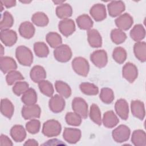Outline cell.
Returning <instances> with one entry per match:
<instances>
[{
  "label": "cell",
  "instance_id": "cell-1",
  "mask_svg": "<svg viewBox=\"0 0 146 146\" xmlns=\"http://www.w3.org/2000/svg\"><path fill=\"white\" fill-rule=\"evenodd\" d=\"M15 56L19 64L25 66H30L33 62L31 51L25 46H19L16 48Z\"/></svg>",
  "mask_w": 146,
  "mask_h": 146
},
{
  "label": "cell",
  "instance_id": "cell-2",
  "mask_svg": "<svg viewBox=\"0 0 146 146\" xmlns=\"http://www.w3.org/2000/svg\"><path fill=\"white\" fill-rule=\"evenodd\" d=\"M62 131L60 123L56 120L51 119L44 123L42 128V133L48 137L58 136Z\"/></svg>",
  "mask_w": 146,
  "mask_h": 146
},
{
  "label": "cell",
  "instance_id": "cell-3",
  "mask_svg": "<svg viewBox=\"0 0 146 146\" xmlns=\"http://www.w3.org/2000/svg\"><path fill=\"white\" fill-rule=\"evenodd\" d=\"M72 67L77 74L82 76H87L90 70L88 61L80 56L76 57L72 60Z\"/></svg>",
  "mask_w": 146,
  "mask_h": 146
},
{
  "label": "cell",
  "instance_id": "cell-4",
  "mask_svg": "<svg viewBox=\"0 0 146 146\" xmlns=\"http://www.w3.org/2000/svg\"><path fill=\"white\" fill-rule=\"evenodd\" d=\"M54 56L55 59L62 63L69 61L72 57V51L67 44H61L56 47L54 50Z\"/></svg>",
  "mask_w": 146,
  "mask_h": 146
},
{
  "label": "cell",
  "instance_id": "cell-5",
  "mask_svg": "<svg viewBox=\"0 0 146 146\" xmlns=\"http://www.w3.org/2000/svg\"><path fill=\"white\" fill-rule=\"evenodd\" d=\"M131 131L125 125L121 124L112 131V136L116 143H123L127 141L130 136Z\"/></svg>",
  "mask_w": 146,
  "mask_h": 146
},
{
  "label": "cell",
  "instance_id": "cell-6",
  "mask_svg": "<svg viewBox=\"0 0 146 146\" xmlns=\"http://www.w3.org/2000/svg\"><path fill=\"white\" fill-rule=\"evenodd\" d=\"M72 108L83 119H86L88 116V104L82 98L76 97L72 102Z\"/></svg>",
  "mask_w": 146,
  "mask_h": 146
},
{
  "label": "cell",
  "instance_id": "cell-7",
  "mask_svg": "<svg viewBox=\"0 0 146 146\" xmlns=\"http://www.w3.org/2000/svg\"><path fill=\"white\" fill-rule=\"evenodd\" d=\"M90 59L96 67L102 68L105 67L107 64V54L104 50H98L94 51L91 54Z\"/></svg>",
  "mask_w": 146,
  "mask_h": 146
},
{
  "label": "cell",
  "instance_id": "cell-8",
  "mask_svg": "<svg viewBox=\"0 0 146 146\" xmlns=\"http://www.w3.org/2000/svg\"><path fill=\"white\" fill-rule=\"evenodd\" d=\"M22 117L25 120L39 118L40 116L41 110L38 104L25 105L21 111Z\"/></svg>",
  "mask_w": 146,
  "mask_h": 146
},
{
  "label": "cell",
  "instance_id": "cell-9",
  "mask_svg": "<svg viewBox=\"0 0 146 146\" xmlns=\"http://www.w3.org/2000/svg\"><path fill=\"white\" fill-rule=\"evenodd\" d=\"M122 75L123 78L129 83H133L138 76L137 68L134 64L128 62L123 67Z\"/></svg>",
  "mask_w": 146,
  "mask_h": 146
},
{
  "label": "cell",
  "instance_id": "cell-10",
  "mask_svg": "<svg viewBox=\"0 0 146 146\" xmlns=\"http://www.w3.org/2000/svg\"><path fill=\"white\" fill-rule=\"evenodd\" d=\"M81 131L78 128H65L63 133V139L70 144H75L81 138Z\"/></svg>",
  "mask_w": 146,
  "mask_h": 146
},
{
  "label": "cell",
  "instance_id": "cell-11",
  "mask_svg": "<svg viewBox=\"0 0 146 146\" xmlns=\"http://www.w3.org/2000/svg\"><path fill=\"white\" fill-rule=\"evenodd\" d=\"M65 100L63 97L59 95H55L51 97L48 102V106L50 110L54 113L62 112L65 107Z\"/></svg>",
  "mask_w": 146,
  "mask_h": 146
},
{
  "label": "cell",
  "instance_id": "cell-12",
  "mask_svg": "<svg viewBox=\"0 0 146 146\" xmlns=\"http://www.w3.org/2000/svg\"><path fill=\"white\" fill-rule=\"evenodd\" d=\"M1 40L6 46L11 47L13 46L17 41V34L13 30H3L1 31Z\"/></svg>",
  "mask_w": 146,
  "mask_h": 146
},
{
  "label": "cell",
  "instance_id": "cell-13",
  "mask_svg": "<svg viewBox=\"0 0 146 146\" xmlns=\"http://www.w3.org/2000/svg\"><path fill=\"white\" fill-rule=\"evenodd\" d=\"M90 14L96 22L104 20L107 17L105 5L102 3H97L93 5L90 10Z\"/></svg>",
  "mask_w": 146,
  "mask_h": 146
},
{
  "label": "cell",
  "instance_id": "cell-14",
  "mask_svg": "<svg viewBox=\"0 0 146 146\" xmlns=\"http://www.w3.org/2000/svg\"><path fill=\"white\" fill-rule=\"evenodd\" d=\"M58 29L62 35L66 37L72 35L76 29L74 21L68 18L60 21L58 24Z\"/></svg>",
  "mask_w": 146,
  "mask_h": 146
},
{
  "label": "cell",
  "instance_id": "cell-15",
  "mask_svg": "<svg viewBox=\"0 0 146 146\" xmlns=\"http://www.w3.org/2000/svg\"><path fill=\"white\" fill-rule=\"evenodd\" d=\"M115 24L119 29L123 30H128L129 29L133 23V18L128 13L121 14L115 21Z\"/></svg>",
  "mask_w": 146,
  "mask_h": 146
},
{
  "label": "cell",
  "instance_id": "cell-16",
  "mask_svg": "<svg viewBox=\"0 0 146 146\" xmlns=\"http://www.w3.org/2000/svg\"><path fill=\"white\" fill-rule=\"evenodd\" d=\"M115 110L117 115L123 120H127L128 117L129 107L127 102L123 99L117 100L115 104Z\"/></svg>",
  "mask_w": 146,
  "mask_h": 146
},
{
  "label": "cell",
  "instance_id": "cell-17",
  "mask_svg": "<svg viewBox=\"0 0 146 146\" xmlns=\"http://www.w3.org/2000/svg\"><path fill=\"white\" fill-rule=\"evenodd\" d=\"M109 15L112 17H116L120 15L125 10L124 3L121 1H111L107 5Z\"/></svg>",
  "mask_w": 146,
  "mask_h": 146
},
{
  "label": "cell",
  "instance_id": "cell-18",
  "mask_svg": "<svg viewBox=\"0 0 146 146\" xmlns=\"http://www.w3.org/2000/svg\"><path fill=\"white\" fill-rule=\"evenodd\" d=\"M0 68L3 74H6L17 68L15 60L10 56H1Z\"/></svg>",
  "mask_w": 146,
  "mask_h": 146
},
{
  "label": "cell",
  "instance_id": "cell-19",
  "mask_svg": "<svg viewBox=\"0 0 146 146\" xmlns=\"http://www.w3.org/2000/svg\"><path fill=\"white\" fill-rule=\"evenodd\" d=\"M131 110L132 115L140 120H143L145 117V107L143 102L139 100H132L131 103Z\"/></svg>",
  "mask_w": 146,
  "mask_h": 146
},
{
  "label": "cell",
  "instance_id": "cell-20",
  "mask_svg": "<svg viewBox=\"0 0 146 146\" xmlns=\"http://www.w3.org/2000/svg\"><path fill=\"white\" fill-rule=\"evenodd\" d=\"M87 39L89 44L94 48H98L102 45V36L96 29H90L87 32Z\"/></svg>",
  "mask_w": 146,
  "mask_h": 146
},
{
  "label": "cell",
  "instance_id": "cell-21",
  "mask_svg": "<svg viewBox=\"0 0 146 146\" xmlns=\"http://www.w3.org/2000/svg\"><path fill=\"white\" fill-rule=\"evenodd\" d=\"M10 136L14 141L21 143L26 137V132L24 127L21 125H15L10 129Z\"/></svg>",
  "mask_w": 146,
  "mask_h": 146
},
{
  "label": "cell",
  "instance_id": "cell-22",
  "mask_svg": "<svg viewBox=\"0 0 146 146\" xmlns=\"http://www.w3.org/2000/svg\"><path fill=\"white\" fill-rule=\"evenodd\" d=\"M30 76L34 83H39L46 78V72L42 66H34L30 71Z\"/></svg>",
  "mask_w": 146,
  "mask_h": 146
},
{
  "label": "cell",
  "instance_id": "cell-23",
  "mask_svg": "<svg viewBox=\"0 0 146 146\" xmlns=\"http://www.w3.org/2000/svg\"><path fill=\"white\" fill-rule=\"evenodd\" d=\"M35 29L32 23L26 21L22 22L19 27V34L26 39L31 38L35 34Z\"/></svg>",
  "mask_w": 146,
  "mask_h": 146
},
{
  "label": "cell",
  "instance_id": "cell-24",
  "mask_svg": "<svg viewBox=\"0 0 146 146\" xmlns=\"http://www.w3.org/2000/svg\"><path fill=\"white\" fill-rule=\"evenodd\" d=\"M102 122L106 128H112L119 123V120L113 111H108L104 113Z\"/></svg>",
  "mask_w": 146,
  "mask_h": 146
},
{
  "label": "cell",
  "instance_id": "cell-25",
  "mask_svg": "<svg viewBox=\"0 0 146 146\" xmlns=\"http://www.w3.org/2000/svg\"><path fill=\"white\" fill-rule=\"evenodd\" d=\"M133 52L136 58L141 62L146 60V43L145 42H137L133 46Z\"/></svg>",
  "mask_w": 146,
  "mask_h": 146
},
{
  "label": "cell",
  "instance_id": "cell-26",
  "mask_svg": "<svg viewBox=\"0 0 146 146\" xmlns=\"http://www.w3.org/2000/svg\"><path fill=\"white\" fill-rule=\"evenodd\" d=\"M1 112L8 119H11L14 114V107L8 99H2L1 101Z\"/></svg>",
  "mask_w": 146,
  "mask_h": 146
},
{
  "label": "cell",
  "instance_id": "cell-27",
  "mask_svg": "<svg viewBox=\"0 0 146 146\" xmlns=\"http://www.w3.org/2000/svg\"><path fill=\"white\" fill-rule=\"evenodd\" d=\"M55 12L59 18L65 19L72 15V9L68 3H63L56 7Z\"/></svg>",
  "mask_w": 146,
  "mask_h": 146
},
{
  "label": "cell",
  "instance_id": "cell-28",
  "mask_svg": "<svg viewBox=\"0 0 146 146\" xmlns=\"http://www.w3.org/2000/svg\"><path fill=\"white\" fill-rule=\"evenodd\" d=\"M131 141L135 146L146 145V135L143 130L136 129L132 133Z\"/></svg>",
  "mask_w": 146,
  "mask_h": 146
},
{
  "label": "cell",
  "instance_id": "cell-29",
  "mask_svg": "<svg viewBox=\"0 0 146 146\" xmlns=\"http://www.w3.org/2000/svg\"><path fill=\"white\" fill-rule=\"evenodd\" d=\"M76 22L79 28L84 30H90L94 25L92 20L87 14H82L79 15L76 18Z\"/></svg>",
  "mask_w": 146,
  "mask_h": 146
},
{
  "label": "cell",
  "instance_id": "cell-30",
  "mask_svg": "<svg viewBox=\"0 0 146 146\" xmlns=\"http://www.w3.org/2000/svg\"><path fill=\"white\" fill-rule=\"evenodd\" d=\"M131 38L136 42H140L145 36V30L141 24H137L133 26L129 33Z\"/></svg>",
  "mask_w": 146,
  "mask_h": 146
},
{
  "label": "cell",
  "instance_id": "cell-31",
  "mask_svg": "<svg viewBox=\"0 0 146 146\" xmlns=\"http://www.w3.org/2000/svg\"><path fill=\"white\" fill-rule=\"evenodd\" d=\"M21 100L25 105L35 104L37 102V94L34 89L29 88L22 94Z\"/></svg>",
  "mask_w": 146,
  "mask_h": 146
},
{
  "label": "cell",
  "instance_id": "cell-32",
  "mask_svg": "<svg viewBox=\"0 0 146 146\" xmlns=\"http://www.w3.org/2000/svg\"><path fill=\"white\" fill-rule=\"evenodd\" d=\"M55 87L59 95L63 98H68L71 95V89L70 86L63 81L56 80L55 83Z\"/></svg>",
  "mask_w": 146,
  "mask_h": 146
},
{
  "label": "cell",
  "instance_id": "cell-33",
  "mask_svg": "<svg viewBox=\"0 0 146 146\" xmlns=\"http://www.w3.org/2000/svg\"><path fill=\"white\" fill-rule=\"evenodd\" d=\"M31 21L34 25L39 27H44L49 22L48 17L43 12H36L34 13L31 17Z\"/></svg>",
  "mask_w": 146,
  "mask_h": 146
},
{
  "label": "cell",
  "instance_id": "cell-34",
  "mask_svg": "<svg viewBox=\"0 0 146 146\" xmlns=\"http://www.w3.org/2000/svg\"><path fill=\"white\" fill-rule=\"evenodd\" d=\"M46 40L52 48H56L62 44V39L60 35L55 32H50L46 36Z\"/></svg>",
  "mask_w": 146,
  "mask_h": 146
},
{
  "label": "cell",
  "instance_id": "cell-35",
  "mask_svg": "<svg viewBox=\"0 0 146 146\" xmlns=\"http://www.w3.org/2000/svg\"><path fill=\"white\" fill-rule=\"evenodd\" d=\"M81 91L87 95H96L99 92L98 87L93 83L89 82H83L79 86Z\"/></svg>",
  "mask_w": 146,
  "mask_h": 146
},
{
  "label": "cell",
  "instance_id": "cell-36",
  "mask_svg": "<svg viewBox=\"0 0 146 146\" xmlns=\"http://www.w3.org/2000/svg\"><path fill=\"white\" fill-rule=\"evenodd\" d=\"M34 51L35 55L40 58L47 57L49 54L48 47L45 43L42 42H38L34 43Z\"/></svg>",
  "mask_w": 146,
  "mask_h": 146
},
{
  "label": "cell",
  "instance_id": "cell-37",
  "mask_svg": "<svg viewBox=\"0 0 146 146\" xmlns=\"http://www.w3.org/2000/svg\"><path fill=\"white\" fill-rule=\"evenodd\" d=\"M89 116L90 119L95 124L100 125L102 123L101 112L99 107L96 104H92L90 107Z\"/></svg>",
  "mask_w": 146,
  "mask_h": 146
},
{
  "label": "cell",
  "instance_id": "cell-38",
  "mask_svg": "<svg viewBox=\"0 0 146 146\" xmlns=\"http://www.w3.org/2000/svg\"><path fill=\"white\" fill-rule=\"evenodd\" d=\"M14 24V18L13 15L9 11H5L3 14L2 19L0 22L1 30H8L13 26Z\"/></svg>",
  "mask_w": 146,
  "mask_h": 146
},
{
  "label": "cell",
  "instance_id": "cell-39",
  "mask_svg": "<svg viewBox=\"0 0 146 146\" xmlns=\"http://www.w3.org/2000/svg\"><path fill=\"white\" fill-rule=\"evenodd\" d=\"M38 87L40 91L48 97H51L54 92L52 84L48 80H42L38 83Z\"/></svg>",
  "mask_w": 146,
  "mask_h": 146
},
{
  "label": "cell",
  "instance_id": "cell-40",
  "mask_svg": "<svg viewBox=\"0 0 146 146\" xmlns=\"http://www.w3.org/2000/svg\"><path fill=\"white\" fill-rule=\"evenodd\" d=\"M111 38L114 43L119 44L125 40L127 39V35L123 31L119 29H115L111 32Z\"/></svg>",
  "mask_w": 146,
  "mask_h": 146
},
{
  "label": "cell",
  "instance_id": "cell-41",
  "mask_svg": "<svg viewBox=\"0 0 146 146\" xmlns=\"http://www.w3.org/2000/svg\"><path fill=\"white\" fill-rule=\"evenodd\" d=\"M112 58L119 64H122L127 59V52L124 48L116 47L112 52Z\"/></svg>",
  "mask_w": 146,
  "mask_h": 146
},
{
  "label": "cell",
  "instance_id": "cell-42",
  "mask_svg": "<svg viewBox=\"0 0 146 146\" xmlns=\"http://www.w3.org/2000/svg\"><path fill=\"white\" fill-rule=\"evenodd\" d=\"M99 97L101 100L106 104L111 103L115 98L113 91L108 87H104L101 89Z\"/></svg>",
  "mask_w": 146,
  "mask_h": 146
},
{
  "label": "cell",
  "instance_id": "cell-43",
  "mask_svg": "<svg viewBox=\"0 0 146 146\" xmlns=\"http://www.w3.org/2000/svg\"><path fill=\"white\" fill-rule=\"evenodd\" d=\"M23 79H24V77L22 74L19 71L15 70L10 71L7 73L6 76V83L9 86H11L15 84L16 82L21 81Z\"/></svg>",
  "mask_w": 146,
  "mask_h": 146
},
{
  "label": "cell",
  "instance_id": "cell-44",
  "mask_svg": "<svg viewBox=\"0 0 146 146\" xmlns=\"http://www.w3.org/2000/svg\"><path fill=\"white\" fill-rule=\"evenodd\" d=\"M82 117L75 112H68L65 116L66 123L72 126H79L82 123Z\"/></svg>",
  "mask_w": 146,
  "mask_h": 146
},
{
  "label": "cell",
  "instance_id": "cell-45",
  "mask_svg": "<svg viewBox=\"0 0 146 146\" xmlns=\"http://www.w3.org/2000/svg\"><path fill=\"white\" fill-rule=\"evenodd\" d=\"M29 88V84L26 82L18 81L13 87V91L17 96H20Z\"/></svg>",
  "mask_w": 146,
  "mask_h": 146
},
{
  "label": "cell",
  "instance_id": "cell-46",
  "mask_svg": "<svg viewBox=\"0 0 146 146\" xmlns=\"http://www.w3.org/2000/svg\"><path fill=\"white\" fill-rule=\"evenodd\" d=\"M40 128V122L37 119H31L26 124V129L31 134L37 133Z\"/></svg>",
  "mask_w": 146,
  "mask_h": 146
},
{
  "label": "cell",
  "instance_id": "cell-47",
  "mask_svg": "<svg viewBox=\"0 0 146 146\" xmlns=\"http://www.w3.org/2000/svg\"><path fill=\"white\" fill-rule=\"evenodd\" d=\"M13 143L11 140L6 135L2 134L0 137L1 145H13Z\"/></svg>",
  "mask_w": 146,
  "mask_h": 146
},
{
  "label": "cell",
  "instance_id": "cell-48",
  "mask_svg": "<svg viewBox=\"0 0 146 146\" xmlns=\"http://www.w3.org/2000/svg\"><path fill=\"white\" fill-rule=\"evenodd\" d=\"M5 6L6 8H10L16 5V1L14 0H8V1H0Z\"/></svg>",
  "mask_w": 146,
  "mask_h": 146
},
{
  "label": "cell",
  "instance_id": "cell-49",
  "mask_svg": "<svg viewBox=\"0 0 146 146\" xmlns=\"http://www.w3.org/2000/svg\"><path fill=\"white\" fill-rule=\"evenodd\" d=\"M39 144L37 142V141H36L34 139H29L27 140L24 144V145H35V146H37Z\"/></svg>",
  "mask_w": 146,
  "mask_h": 146
},
{
  "label": "cell",
  "instance_id": "cell-50",
  "mask_svg": "<svg viewBox=\"0 0 146 146\" xmlns=\"http://www.w3.org/2000/svg\"><path fill=\"white\" fill-rule=\"evenodd\" d=\"M55 4H56V5H62L63 3H64V1H52Z\"/></svg>",
  "mask_w": 146,
  "mask_h": 146
},
{
  "label": "cell",
  "instance_id": "cell-51",
  "mask_svg": "<svg viewBox=\"0 0 146 146\" xmlns=\"http://www.w3.org/2000/svg\"><path fill=\"white\" fill-rule=\"evenodd\" d=\"M1 56H2L3 54V48L2 44H1Z\"/></svg>",
  "mask_w": 146,
  "mask_h": 146
},
{
  "label": "cell",
  "instance_id": "cell-52",
  "mask_svg": "<svg viewBox=\"0 0 146 146\" xmlns=\"http://www.w3.org/2000/svg\"><path fill=\"white\" fill-rule=\"evenodd\" d=\"M31 1H21V2H22V3H30Z\"/></svg>",
  "mask_w": 146,
  "mask_h": 146
}]
</instances>
